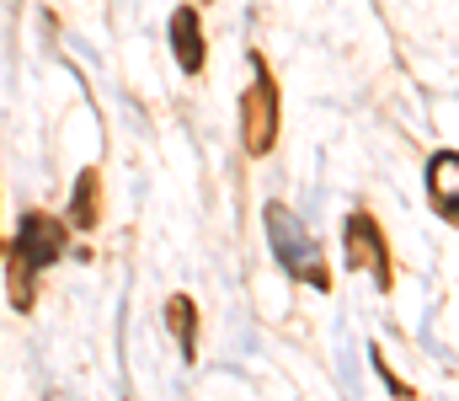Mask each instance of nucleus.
<instances>
[{"label":"nucleus","instance_id":"nucleus-1","mask_svg":"<svg viewBox=\"0 0 459 401\" xmlns=\"http://www.w3.org/2000/svg\"><path fill=\"white\" fill-rule=\"evenodd\" d=\"M65 252V225L48 214H22L16 241H11V305L32 310V273L48 267Z\"/></svg>","mask_w":459,"mask_h":401},{"label":"nucleus","instance_id":"nucleus-4","mask_svg":"<svg viewBox=\"0 0 459 401\" xmlns=\"http://www.w3.org/2000/svg\"><path fill=\"white\" fill-rule=\"evenodd\" d=\"M347 263L352 267H368L379 278V289H395V267H390V241L379 231L374 214H352L347 220Z\"/></svg>","mask_w":459,"mask_h":401},{"label":"nucleus","instance_id":"nucleus-6","mask_svg":"<svg viewBox=\"0 0 459 401\" xmlns=\"http://www.w3.org/2000/svg\"><path fill=\"white\" fill-rule=\"evenodd\" d=\"M428 193H433V209L455 225V193H459V155L455 150H438L433 166H428Z\"/></svg>","mask_w":459,"mask_h":401},{"label":"nucleus","instance_id":"nucleus-8","mask_svg":"<svg viewBox=\"0 0 459 401\" xmlns=\"http://www.w3.org/2000/svg\"><path fill=\"white\" fill-rule=\"evenodd\" d=\"M97 198H102L97 171H81V177H75V204H70V225H75V231H91V225H97Z\"/></svg>","mask_w":459,"mask_h":401},{"label":"nucleus","instance_id":"nucleus-2","mask_svg":"<svg viewBox=\"0 0 459 401\" xmlns=\"http://www.w3.org/2000/svg\"><path fill=\"white\" fill-rule=\"evenodd\" d=\"M262 225H267L273 257L289 267L299 283H310V289H332V273H326V263H321L316 236L305 231V220H299L289 204H267V209H262Z\"/></svg>","mask_w":459,"mask_h":401},{"label":"nucleus","instance_id":"nucleus-5","mask_svg":"<svg viewBox=\"0 0 459 401\" xmlns=\"http://www.w3.org/2000/svg\"><path fill=\"white\" fill-rule=\"evenodd\" d=\"M171 54L187 75L204 70V27H198V11H187V5L171 11Z\"/></svg>","mask_w":459,"mask_h":401},{"label":"nucleus","instance_id":"nucleus-7","mask_svg":"<svg viewBox=\"0 0 459 401\" xmlns=\"http://www.w3.org/2000/svg\"><path fill=\"white\" fill-rule=\"evenodd\" d=\"M166 321H171V337L182 343V359H198V305L187 294H171L166 300Z\"/></svg>","mask_w":459,"mask_h":401},{"label":"nucleus","instance_id":"nucleus-3","mask_svg":"<svg viewBox=\"0 0 459 401\" xmlns=\"http://www.w3.org/2000/svg\"><path fill=\"white\" fill-rule=\"evenodd\" d=\"M251 70L256 75H251V86L240 97V139H246L251 155H267L278 144V86H273L262 54H251Z\"/></svg>","mask_w":459,"mask_h":401}]
</instances>
